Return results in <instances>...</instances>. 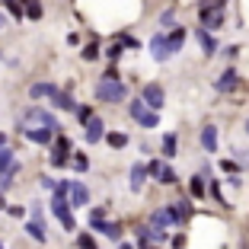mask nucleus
<instances>
[{"instance_id":"f257e3e1","label":"nucleus","mask_w":249,"mask_h":249,"mask_svg":"<svg viewBox=\"0 0 249 249\" xmlns=\"http://www.w3.org/2000/svg\"><path fill=\"white\" fill-rule=\"evenodd\" d=\"M96 99H103V103H124V99H128V87H124L122 80L103 77V80L96 83Z\"/></svg>"},{"instance_id":"f03ea898","label":"nucleus","mask_w":249,"mask_h":249,"mask_svg":"<svg viewBox=\"0 0 249 249\" xmlns=\"http://www.w3.org/2000/svg\"><path fill=\"white\" fill-rule=\"evenodd\" d=\"M22 122H26V128H48V131L61 134V124L58 118L52 115L48 109H38V106H32V109H26V115H22Z\"/></svg>"},{"instance_id":"7ed1b4c3","label":"nucleus","mask_w":249,"mask_h":249,"mask_svg":"<svg viewBox=\"0 0 249 249\" xmlns=\"http://www.w3.org/2000/svg\"><path fill=\"white\" fill-rule=\"evenodd\" d=\"M48 163H52L54 169L71 163V141H67L64 134H58V138L52 141V157H48Z\"/></svg>"},{"instance_id":"20e7f679","label":"nucleus","mask_w":249,"mask_h":249,"mask_svg":"<svg viewBox=\"0 0 249 249\" xmlns=\"http://www.w3.org/2000/svg\"><path fill=\"white\" fill-rule=\"evenodd\" d=\"M52 214L61 220V227H64V230H73V227H77V220H73V214H71V201H67V198L52 195Z\"/></svg>"},{"instance_id":"39448f33","label":"nucleus","mask_w":249,"mask_h":249,"mask_svg":"<svg viewBox=\"0 0 249 249\" xmlns=\"http://www.w3.org/2000/svg\"><path fill=\"white\" fill-rule=\"evenodd\" d=\"M131 118L141 124V128H157V122H160V115H157V112H150L144 103H141V99H134V103H131Z\"/></svg>"},{"instance_id":"423d86ee","label":"nucleus","mask_w":249,"mask_h":249,"mask_svg":"<svg viewBox=\"0 0 249 249\" xmlns=\"http://www.w3.org/2000/svg\"><path fill=\"white\" fill-rule=\"evenodd\" d=\"M141 103H144L150 112L163 109V89H160V83H147V87L141 89Z\"/></svg>"},{"instance_id":"0eeeda50","label":"nucleus","mask_w":249,"mask_h":249,"mask_svg":"<svg viewBox=\"0 0 249 249\" xmlns=\"http://www.w3.org/2000/svg\"><path fill=\"white\" fill-rule=\"evenodd\" d=\"M224 19H227V13H224V10H205V13H201V29L217 32L220 26H224Z\"/></svg>"},{"instance_id":"6e6552de","label":"nucleus","mask_w":249,"mask_h":249,"mask_svg":"<svg viewBox=\"0 0 249 249\" xmlns=\"http://www.w3.org/2000/svg\"><path fill=\"white\" fill-rule=\"evenodd\" d=\"M236 83H240V77H236V71L230 67V71H224L217 80H214V89H217V93H233Z\"/></svg>"},{"instance_id":"1a4fd4ad","label":"nucleus","mask_w":249,"mask_h":249,"mask_svg":"<svg viewBox=\"0 0 249 249\" xmlns=\"http://www.w3.org/2000/svg\"><path fill=\"white\" fill-rule=\"evenodd\" d=\"M54 103V109H64V112H73L77 109V103H73V96H71V89H54L52 96H48Z\"/></svg>"},{"instance_id":"9d476101","label":"nucleus","mask_w":249,"mask_h":249,"mask_svg":"<svg viewBox=\"0 0 249 249\" xmlns=\"http://www.w3.org/2000/svg\"><path fill=\"white\" fill-rule=\"evenodd\" d=\"M26 138L32 141V144H42V147H52V141L58 138L54 131H48V128H26Z\"/></svg>"},{"instance_id":"9b49d317","label":"nucleus","mask_w":249,"mask_h":249,"mask_svg":"<svg viewBox=\"0 0 249 249\" xmlns=\"http://www.w3.org/2000/svg\"><path fill=\"white\" fill-rule=\"evenodd\" d=\"M67 198H71V205L73 208H83L89 201V189L83 182H71V192H67Z\"/></svg>"},{"instance_id":"f8f14e48","label":"nucleus","mask_w":249,"mask_h":249,"mask_svg":"<svg viewBox=\"0 0 249 249\" xmlns=\"http://www.w3.org/2000/svg\"><path fill=\"white\" fill-rule=\"evenodd\" d=\"M166 214H169V220H173V224H185V220H189V214H192V205H189V201H176V205L166 208Z\"/></svg>"},{"instance_id":"ddd939ff","label":"nucleus","mask_w":249,"mask_h":249,"mask_svg":"<svg viewBox=\"0 0 249 249\" xmlns=\"http://www.w3.org/2000/svg\"><path fill=\"white\" fill-rule=\"evenodd\" d=\"M182 42H185V29H169L166 32V58H173L182 48Z\"/></svg>"},{"instance_id":"4468645a","label":"nucleus","mask_w":249,"mask_h":249,"mask_svg":"<svg viewBox=\"0 0 249 249\" xmlns=\"http://www.w3.org/2000/svg\"><path fill=\"white\" fill-rule=\"evenodd\" d=\"M83 128H87V134H83V138H87L89 144H96V141H103V138H106V124H103V118H93V122H87Z\"/></svg>"},{"instance_id":"2eb2a0df","label":"nucleus","mask_w":249,"mask_h":249,"mask_svg":"<svg viewBox=\"0 0 249 249\" xmlns=\"http://www.w3.org/2000/svg\"><path fill=\"white\" fill-rule=\"evenodd\" d=\"M201 147H205L208 154L217 150V128H214V124H205V128H201Z\"/></svg>"},{"instance_id":"dca6fc26","label":"nucleus","mask_w":249,"mask_h":249,"mask_svg":"<svg viewBox=\"0 0 249 249\" xmlns=\"http://www.w3.org/2000/svg\"><path fill=\"white\" fill-rule=\"evenodd\" d=\"M195 38H198V42H201V52H205L208 58H211V54L217 52V42H214V36H211V32H208V29H198V32H195Z\"/></svg>"},{"instance_id":"f3484780","label":"nucleus","mask_w":249,"mask_h":249,"mask_svg":"<svg viewBox=\"0 0 249 249\" xmlns=\"http://www.w3.org/2000/svg\"><path fill=\"white\" fill-rule=\"evenodd\" d=\"M147 182V166H141V163H134L131 166V192H141Z\"/></svg>"},{"instance_id":"a211bd4d","label":"nucleus","mask_w":249,"mask_h":249,"mask_svg":"<svg viewBox=\"0 0 249 249\" xmlns=\"http://www.w3.org/2000/svg\"><path fill=\"white\" fill-rule=\"evenodd\" d=\"M150 52H154V61H166V32L154 36V42H150Z\"/></svg>"},{"instance_id":"6ab92c4d","label":"nucleus","mask_w":249,"mask_h":249,"mask_svg":"<svg viewBox=\"0 0 249 249\" xmlns=\"http://www.w3.org/2000/svg\"><path fill=\"white\" fill-rule=\"evenodd\" d=\"M106 144H109L112 150H122V147H128V134L124 131H109L106 134Z\"/></svg>"},{"instance_id":"aec40b11","label":"nucleus","mask_w":249,"mask_h":249,"mask_svg":"<svg viewBox=\"0 0 249 249\" xmlns=\"http://www.w3.org/2000/svg\"><path fill=\"white\" fill-rule=\"evenodd\" d=\"M26 233H29L32 240H38V243L48 240V233H45V224H38V220H29V224H26Z\"/></svg>"},{"instance_id":"412c9836","label":"nucleus","mask_w":249,"mask_h":249,"mask_svg":"<svg viewBox=\"0 0 249 249\" xmlns=\"http://www.w3.org/2000/svg\"><path fill=\"white\" fill-rule=\"evenodd\" d=\"M54 89H58V87H54V83H32L29 96H32V99H42V96H52Z\"/></svg>"},{"instance_id":"4be33fe9","label":"nucleus","mask_w":249,"mask_h":249,"mask_svg":"<svg viewBox=\"0 0 249 249\" xmlns=\"http://www.w3.org/2000/svg\"><path fill=\"white\" fill-rule=\"evenodd\" d=\"M169 224H173V220H169V214H166V208H160V211L154 214V217H150V227L154 230H166Z\"/></svg>"},{"instance_id":"5701e85b","label":"nucleus","mask_w":249,"mask_h":249,"mask_svg":"<svg viewBox=\"0 0 249 249\" xmlns=\"http://www.w3.org/2000/svg\"><path fill=\"white\" fill-rule=\"evenodd\" d=\"M22 16H29V19H42V3L38 0H22Z\"/></svg>"},{"instance_id":"b1692460","label":"nucleus","mask_w":249,"mask_h":249,"mask_svg":"<svg viewBox=\"0 0 249 249\" xmlns=\"http://www.w3.org/2000/svg\"><path fill=\"white\" fill-rule=\"evenodd\" d=\"M93 230H99V233H106L109 240H118V236H122V227H118V224H106V220H103V224H96Z\"/></svg>"},{"instance_id":"393cba45","label":"nucleus","mask_w":249,"mask_h":249,"mask_svg":"<svg viewBox=\"0 0 249 249\" xmlns=\"http://www.w3.org/2000/svg\"><path fill=\"white\" fill-rule=\"evenodd\" d=\"M16 163V157H13V150L10 147H0V173H7L10 166Z\"/></svg>"},{"instance_id":"a878e982","label":"nucleus","mask_w":249,"mask_h":249,"mask_svg":"<svg viewBox=\"0 0 249 249\" xmlns=\"http://www.w3.org/2000/svg\"><path fill=\"white\" fill-rule=\"evenodd\" d=\"M163 154H166V160L176 157V134H163Z\"/></svg>"},{"instance_id":"bb28decb","label":"nucleus","mask_w":249,"mask_h":249,"mask_svg":"<svg viewBox=\"0 0 249 249\" xmlns=\"http://www.w3.org/2000/svg\"><path fill=\"white\" fill-rule=\"evenodd\" d=\"M73 112H77V122H80V124H87V122H93V109H89V106H77V109H73Z\"/></svg>"},{"instance_id":"cd10ccee","label":"nucleus","mask_w":249,"mask_h":249,"mask_svg":"<svg viewBox=\"0 0 249 249\" xmlns=\"http://www.w3.org/2000/svg\"><path fill=\"white\" fill-rule=\"evenodd\" d=\"M71 163H73V169H77V173H87V169H89L87 154H73V157H71Z\"/></svg>"},{"instance_id":"c85d7f7f","label":"nucleus","mask_w":249,"mask_h":249,"mask_svg":"<svg viewBox=\"0 0 249 249\" xmlns=\"http://www.w3.org/2000/svg\"><path fill=\"white\" fill-rule=\"evenodd\" d=\"M205 10H224V0H201L198 3V13H205Z\"/></svg>"},{"instance_id":"c756f323","label":"nucleus","mask_w":249,"mask_h":249,"mask_svg":"<svg viewBox=\"0 0 249 249\" xmlns=\"http://www.w3.org/2000/svg\"><path fill=\"white\" fill-rule=\"evenodd\" d=\"M173 22H176V10H163V13H160V26H163V29H169Z\"/></svg>"},{"instance_id":"7c9ffc66","label":"nucleus","mask_w":249,"mask_h":249,"mask_svg":"<svg viewBox=\"0 0 249 249\" xmlns=\"http://www.w3.org/2000/svg\"><path fill=\"white\" fill-rule=\"evenodd\" d=\"M192 195H195V198L205 195V179H201V176H192Z\"/></svg>"},{"instance_id":"2f4dec72","label":"nucleus","mask_w":249,"mask_h":249,"mask_svg":"<svg viewBox=\"0 0 249 249\" xmlns=\"http://www.w3.org/2000/svg\"><path fill=\"white\" fill-rule=\"evenodd\" d=\"M103 220H106V208H93V211H89V227L103 224Z\"/></svg>"},{"instance_id":"473e14b6","label":"nucleus","mask_w":249,"mask_h":249,"mask_svg":"<svg viewBox=\"0 0 249 249\" xmlns=\"http://www.w3.org/2000/svg\"><path fill=\"white\" fill-rule=\"evenodd\" d=\"M157 179H160L163 185H169V182H176V173H173L169 166H163V169H160V176H157Z\"/></svg>"},{"instance_id":"72a5a7b5","label":"nucleus","mask_w":249,"mask_h":249,"mask_svg":"<svg viewBox=\"0 0 249 249\" xmlns=\"http://www.w3.org/2000/svg\"><path fill=\"white\" fill-rule=\"evenodd\" d=\"M236 166H243V169H249V150H236Z\"/></svg>"},{"instance_id":"f704fd0d","label":"nucleus","mask_w":249,"mask_h":249,"mask_svg":"<svg viewBox=\"0 0 249 249\" xmlns=\"http://www.w3.org/2000/svg\"><path fill=\"white\" fill-rule=\"evenodd\" d=\"M99 58V48H96V45H87V48H83V61H96Z\"/></svg>"},{"instance_id":"c9c22d12","label":"nucleus","mask_w":249,"mask_h":249,"mask_svg":"<svg viewBox=\"0 0 249 249\" xmlns=\"http://www.w3.org/2000/svg\"><path fill=\"white\" fill-rule=\"evenodd\" d=\"M77 246H80V249H96V243H93V236H80V240H77Z\"/></svg>"},{"instance_id":"e433bc0d","label":"nucleus","mask_w":249,"mask_h":249,"mask_svg":"<svg viewBox=\"0 0 249 249\" xmlns=\"http://www.w3.org/2000/svg\"><path fill=\"white\" fill-rule=\"evenodd\" d=\"M106 58H109V61H118V58H122V45H112L109 52H106Z\"/></svg>"},{"instance_id":"4c0bfd02","label":"nucleus","mask_w":249,"mask_h":249,"mask_svg":"<svg viewBox=\"0 0 249 249\" xmlns=\"http://www.w3.org/2000/svg\"><path fill=\"white\" fill-rule=\"evenodd\" d=\"M160 169H163V160H150L147 173H150V176H160Z\"/></svg>"},{"instance_id":"58836bf2","label":"nucleus","mask_w":249,"mask_h":249,"mask_svg":"<svg viewBox=\"0 0 249 249\" xmlns=\"http://www.w3.org/2000/svg\"><path fill=\"white\" fill-rule=\"evenodd\" d=\"M118 42L128 45V48H141V42H138V38H131V36H118Z\"/></svg>"},{"instance_id":"ea45409f","label":"nucleus","mask_w":249,"mask_h":249,"mask_svg":"<svg viewBox=\"0 0 249 249\" xmlns=\"http://www.w3.org/2000/svg\"><path fill=\"white\" fill-rule=\"evenodd\" d=\"M13 217H26V208H19V205H13V208H7Z\"/></svg>"},{"instance_id":"a19ab883","label":"nucleus","mask_w":249,"mask_h":249,"mask_svg":"<svg viewBox=\"0 0 249 249\" xmlns=\"http://www.w3.org/2000/svg\"><path fill=\"white\" fill-rule=\"evenodd\" d=\"M7 7H10V13H13L16 19H22V7H19V3H7Z\"/></svg>"},{"instance_id":"79ce46f5","label":"nucleus","mask_w":249,"mask_h":249,"mask_svg":"<svg viewBox=\"0 0 249 249\" xmlns=\"http://www.w3.org/2000/svg\"><path fill=\"white\" fill-rule=\"evenodd\" d=\"M42 189H52V192H54V179H48V176H42Z\"/></svg>"},{"instance_id":"37998d69","label":"nucleus","mask_w":249,"mask_h":249,"mask_svg":"<svg viewBox=\"0 0 249 249\" xmlns=\"http://www.w3.org/2000/svg\"><path fill=\"white\" fill-rule=\"evenodd\" d=\"M138 246H141V249H157L154 243H138Z\"/></svg>"},{"instance_id":"c03bdc74","label":"nucleus","mask_w":249,"mask_h":249,"mask_svg":"<svg viewBox=\"0 0 249 249\" xmlns=\"http://www.w3.org/2000/svg\"><path fill=\"white\" fill-rule=\"evenodd\" d=\"M0 147H7V134H0Z\"/></svg>"},{"instance_id":"a18cd8bd","label":"nucleus","mask_w":249,"mask_h":249,"mask_svg":"<svg viewBox=\"0 0 249 249\" xmlns=\"http://www.w3.org/2000/svg\"><path fill=\"white\" fill-rule=\"evenodd\" d=\"M0 211H7V205H3V195H0Z\"/></svg>"},{"instance_id":"49530a36","label":"nucleus","mask_w":249,"mask_h":249,"mask_svg":"<svg viewBox=\"0 0 249 249\" xmlns=\"http://www.w3.org/2000/svg\"><path fill=\"white\" fill-rule=\"evenodd\" d=\"M3 26H7V19H3V16H0V29H3Z\"/></svg>"},{"instance_id":"de8ad7c7","label":"nucleus","mask_w":249,"mask_h":249,"mask_svg":"<svg viewBox=\"0 0 249 249\" xmlns=\"http://www.w3.org/2000/svg\"><path fill=\"white\" fill-rule=\"evenodd\" d=\"M118 249H131V246H128V243H122V246H118Z\"/></svg>"},{"instance_id":"09e8293b","label":"nucleus","mask_w":249,"mask_h":249,"mask_svg":"<svg viewBox=\"0 0 249 249\" xmlns=\"http://www.w3.org/2000/svg\"><path fill=\"white\" fill-rule=\"evenodd\" d=\"M246 134H249V118H246Z\"/></svg>"},{"instance_id":"8fccbe9b","label":"nucleus","mask_w":249,"mask_h":249,"mask_svg":"<svg viewBox=\"0 0 249 249\" xmlns=\"http://www.w3.org/2000/svg\"><path fill=\"white\" fill-rule=\"evenodd\" d=\"M7 3H16V0H7Z\"/></svg>"},{"instance_id":"3c124183","label":"nucleus","mask_w":249,"mask_h":249,"mask_svg":"<svg viewBox=\"0 0 249 249\" xmlns=\"http://www.w3.org/2000/svg\"><path fill=\"white\" fill-rule=\"evenodd\" d=\"M0 249H3V243H0Z\"/></svg>"}]
</instances>
